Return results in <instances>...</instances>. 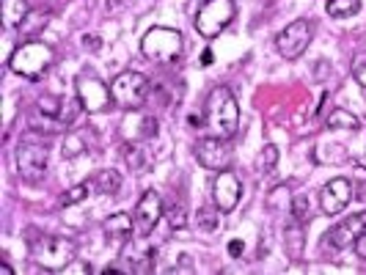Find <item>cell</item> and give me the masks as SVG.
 Instances as JSON below:
<instances>
[{"label": "cell", "mask_w": 366, "mask_h": 275, "mask_svg": "<svg viewBox=\"0 0 366 275\" xmlns=\"http://www.w3.org/2000/svg\"><path fill=\"white\" fill-rule=\"evenodd\" d=\"M303 248H306V231H303V223L292 220L287 229H284V251L292 261L303 259Z\"/></svg>", "instance_id": "17"}, {"label": "cell", "mask_w": 366, "mask_h": 275, "mask_svg": "<svg viewBox=\"0 0 366 275\" xmlns=\"http://www.w3.org/2000/svg\"><path fill=\"white\" fill-rule=\"evenodd\" d=\"M102 273H105V275H116V273H119V267H105Z\"/></svg>", "instance_id": "38"}, {"label": "cell", "mask_w": 366, "mask_h": 275, "mask_svg": "<svg viewBox=\"0 0 366 275\" xmlns=\"http://www.w3.org/2000/svg\"><path fill=\"white\" fill-rule=\"evenodd\" d=\"M237 17L234 0H204L196 11V31L204 39H215Z\"/></svg>", "instance_id": "6"}, {"label": "cell", "mask_w": 366, "mask_h": 275, "mask_svg": "<svg viewBox=\"0 0 366 275\" xmlns=\"http://www.w3.org/2000/svg\"><path fill=\"white\" fill-rule=\"evenodd\" d=\"M350 199H352V184H350L345 176H336V179H330V182L322 187V193H320V206H322L325 215H339V212H345V206L350 204Z\"/></svg>", "instance_id": "15"}, {"label": "cell", "mask_w": 366, "mask_h": 275, "mask_svg": "<svg viewBox=\"0 0 366 275\" xmlns=\"http://www.w3.org/2000/svg\"><path fill=\"white\" fill-rule=\"evenodd\" d=\"M124 163L135 171V174H144L152 165V154H149L147 144H127L124 146Z\"/></svg>", "instance_id": "20"}, {"label": "cell", "mask_w": 366, "mask_h": 275, "mask_svg": "<svg viewBox=\"0 0 366 275\" xmlns=\"http://www.w3.org/2000/svg\"><path fill=\"white\" fill-rule=\"evenodd\" d=\"M141 53L157 64H177L182 55V34L174 28H152L141 39Z\"/></svg>", "instance_id": "5"}, {"label": "cell", "mask_w": 366, "mask_h": 275, "mask_svg": "<svg viewBox=\"0 0 366 275\" xmlns=\"http://www.w3.org/2000/svg\"><path fill=\"white\" fill-rule=\"evenodd\" d=\"M36 108H39V113H44L47 119H53L55 124H61V110H64V99L61 96H41L36 102Z\"/></svg>", "instance_id": "25"}, {"label": "cell", "mask_w": 366, "mask_h": 275, "mask_svg": "<svg viewBox=\"0 0 366 275\" xmlns=\"http://www.w3.org/2000/svg\"><path fill=\"white\" fill-rule=\"evenodd\" d=\"M242 248H245V245H242V242H239V239H232V242H229V256H242Z\"/></svg>", "instance_id": "32"}, {"label": "cell", "mask_w": 366, "mask_h": 275, "mask_svg": "<svg viewBox=\"0 0 366 275\" xmlns=\"http://www.w3.org/2000/svg\"><path fill=\"white\" fill-rule=\"evenodd\" d=\"M83 149H86V144H83V138H80V135H66L61 151H64V157H77Z\"/></svg>", "instance_id": "30"}, {"label": "cell", "mask_w": 366, "mask_h": 275, "mask_svg": "<svg viewBox=\"0 0 366 275\" xmlns=\"http://www.w3.org/2000/svg\"><path fill=\"white\" fill-rule=\"evenodd\" d=\"M312 36H314L312 22H309V19H295V22H290V25L275 36V50H278L281 58H287V61H297L300 55L309 50Z\"/></svg>", "instance_id": "7"}, {"label": "cell", "mask_w": 366, "mask_h": 275, "mask_svg": "<svg viewBox=\"0 0 366 275\" xmlns=\"http://www.w3.org/2000/svg\"><path fill=\"white\" fill-rule=\"evenodd\" d=\"M275 163H278V149L273 144H264L257 154V171L259 174H273Z\"/></svg>", "instance_id": "26"}, {"label": "cell", "mask_w": 366, "mask_h": 275, "mask_svg": "<svg viewBox=\"0 0 366 275\" xmlns=\"http://www.w3.org/2000/svg\"><path fill=\"white\" fill-rule=\"evenodd\" d=\"M207 127L212 129V135L218 138H234L239 127V108L234 94L226 86L212 89L207 99Z\"/></svg>", "instance_id": "1"}, {"label": "cell", "mask_w": 366, "mask_h": 275, "mask_svg": "<svg viewBox=\"0 0 366 275\" xmlns=\"http://www.w3.org/2000/svg\"><path fill=\"white\" fill-rule=\"evenodd\" d=\"M202 64H204V66H209V64H212V50H204Z\"/></svg>", "instance_id": "36"}, {"label": "cell", "mask_w": 366, "mask_h": 275, "mask_svg": "<svg viewBox=\"0 0 366 275\" xmlns=\"http://www.w3.org/2000/svg\"><path fill=\"white\" fill-rule=\"evenodd\" d=\"M364 231H366V212H355V215L342 220L339 226H333L325 237H328L330 248H350V245H355V239L361 237Z\"/></svg>", "instance_id": "16"}, {"label": "cell", "mask_w": 366, "mask_h": 275, "mask_svg": "<svg viewBox=\"0 0 366 275\" xmlns=\"http://www.w3.org/2000/svg\"><path fill=\"white\" fill-rule=\"evenodd\" d=\"M165 220H168L171 229H184L187 226V206H184L182 199L179 201H171L165 206Z\"/></svg>", "instance_id": "24"}, {"label": "cell", "mask_w": 366, "mask_h": 275, "mask_svg": "<svg viewBox=\"0 0 366 275\" xmlns=\"http://www.w3.org/2000/svg\"><path fill=\"white\" fill-rule=\"evenodd\" d=\"M74 89H77V99H80V105H83L86 113H102V110H108V105L113 102L110 89L92 72L77 74Z\"/></svg>", "instance_id": "9"}, {"label": "cell", "mask_w": 366, "mask_h": 275, "mask_svg": "<svg viewBox=\"0 0 366 275\" xmlns=\"http://www.w3.org/2000/svg\"><path fill=\"white\" fill-rule=\"evenodd\" d=\"M154 256H157V251L152 248V242L147 237L132 239L122 251V261H124L129 273H152L154 270Z\"/></svg>", "instance_id": "14"}, {"label": "cell", "mask_w": 366, "mask_h": 275, "mask_svg": "<svg viewBox=\"0 0 366 275\" xmlns=\"http://www.w3.org/2000/svg\"><path fill=\"white\" fill-rule=\"evenodd\" d=\"M47 160H50V151L47 144H31V141H19L17 149V171L25 182L36 184L44 179L47 174Z\"/></svg>", "instance_id": "8"}, {"label": "cell", "mask_w": 366, "mask_h": 275, "mask_svg": "<svg viewBox=\"0 0 366 275\" xmlns=\"http://www.w3.org/2000/svg\"><path fill=\"white\" fill-rule=\"evenodd\" d=\"M149 80L141 72H122L116 74V80L110 83V94H113V105L122 110H138L144 108V102L149 99Z\"/></svg>", "instance_id": "4"}, {"label": "cell", "mask_w": 366, "mask_h": 275, "mask_svg": "<svg viewBox=\"0 0 366 275\" xmlns=\"http://www.w3.org/2000/svg\"><path fill=\"white\" fill-rule=\"evenodd\" d=\"M239 193H242V184H239L237 174L232 171H218V176L212 179V199L220 212H232L239 201Z\"/></svg>", "instance_id": "13"}, {"label": "cell", "mask_w": 366, "mask_h": 275, "mask_svg": "<svg viewBox=\"0 0 366 275\" xmlns=\"http://www.w3.org/2000/svg\"><path fill=\"white\" fill-rule=\"evenodd\" d=\"M355 254H358L361 259H366V231L358 239H355Z\"/></svg>", "instance_id": "33"}, {"label": "cell", "mask_w": 366, "mask_h": 275, "mask_svg": "<svg viewBox=\"0 0 366 275\" xmlns=\"http://www.w3.org/2000/svg\"><path fill=\"white\" fill-rule=\"evenodd\" d=\"M102 229H105L108 237L127 239L129 234H132V229H135V218H129L127 212H116V215H110V218L102 223Z\"/></svg>", "instance_id": "19"}, {"label": "cell", "mask_w": 366, "mask_h": 275, "mask_svg": "<svg viewBox=\"0 0 366 275\" xmlns=\"http://www.w3.org/2000/svg\"><path fill=\"white\" fill-rule=\"evenodd\" d=\"M122 135L127 144H147L157 135V119L141 113V108L127 110V116L122 121Z\"/></svg>", "instance_id": "12"}, {"label": "cell", "mask_w": 366, "mask_h": 275, "mask_svg": "<svg viewBox=\"0 0 366 275\" xmlns=\"http://www.w3.org/2000/svg\"><path fill=\"white\" fill-rule=\"evenodd\" d=\"M119 187H122V176H119V171H99L97 174V190L99 193H105V196H116L119 193Z\"/></svg>", "instance_id": "22"}, {"label": "cell", "mask_w": 366, "mask_h": 275, "mask_svg": "<svg viewBox=\"0 0 366 275\" xmlns=\"http://www.w3.org/2000/svg\"><path fill=\"white\" fill-rule=\"evenodd\" d=\"M53 61L55 53L50 44H44V41H25V44H19L17 50L11 53L9 66H11V72H17L25 80H39L41 74L53 66Z\"/></svg>", "instance_id": "2"}, {"label": "cell", "mask_w": 366, "mask_h": 275, "mask_svg": "<svg viewBox=\"0 0 366 275\" xmlns=\"http://www.w3.org/2000/svg\"><path fill=\"white\" fill-rule=\"evenodd\" d=\"M66 273H92V267H89V264H69V267H66Z\"/></svg>", "instance_id": "34"}, {"label": "cell", "mask_w": 366, "mask_h": 275, "mask_svg": "<svg viewBox=\"0 0 366 275\" xmlns=\"http://www.w3.org/2000/svg\"><path fill=\"white\" fill-rule=\"evenodd\" d=\"M77 245L69 237H39L31 242V259L44 270H66L74 261Z\"/></svg>", "instance_id": "3"}, {"label": "cell", "mask_w": 366, "mask_h": 275, "mask_svg": "<svg viewBox=\"0 0 366 275\" xmlns=\"http://www.w3.org/2000/svg\"><path fill=\"white\" fill-rule=\"evenodd\" d=\"M196 157L204 168L209 171H226L232 165V146H229V138H202L196 144Z\"/></svg>", "instance_id": "10"}, {"label": "cell", "mask_w": 366, "mask_h": 275, "mask_svg": "<svg viewBox=\"0 0 366 275\" xmlns=\"http://www.w3.org/2000/svg\"><path fill=\"white\" fill-rule=\"evenodd\" d=\"M89 199V184H74L72 190H66L61 196V206H74V204L86 201Z\"/></svg>", "instance_id": "29"}, {"label": "cell", "mask_w": 366, "mask_h": 275, "mask_svg": "<svg viewBox=\"0 0 366 275\" xmlns=\"http://www.w3.org/2000/svg\"><path fill=\"white\" fill-rule=\"evenodd\" d=\"M0 273H3V275H11V273H14V270H11V267H9L6 261H0Z\"/></svg>", "instance_id": "37"}, {"label": "cell", "mask_w": 366, "mask_h": 275, "mask_svg": "<svg viewBox=\"0 0 366 275\" xmlns=\"http://www.w3.org/2000/svg\"><path fill=\"white\" fill-rule=\"evenodd\" d=\"M218 220H220V209L215 206H202L199 212H196V223H199V229L202 231H215L218 229Z\"/></svg>", "instance_id": "27"}, {"label": "cell", "mask_w": 366, "mask_h": 275, "mask_svg": "<svg viewBox=\"0 0 366 275\" xmlns=\"http://www.w3.org/2000/svg\"><path fill=\"white\" fill-rule=\"evenodd\" d=\"M358 9H361V0H328V14L336 19L352 17L358 14Z\"/></svg>", "instance_id": "23"}, {"label": "cell", "mask_w": 366, "mask_h": 275, "mask_svg": "<svg viewBox=\"0 0 366 275\" xmlns=\"http://www.w3.org/2000/svg\"><path fill=\"white\" fill-rule=\"evenodd\" d=\"M328 127L333 129H358L361 127V121H358V116H352L350 110L345 108H336L328 113Z\"/></svg>", "instance_id": "21"}, {"label": "cell", "mask_w": 366, "mask_h": 275, "mask_svg": "<svg viewBox=\"0 0 366 275\" xmlns=\"http://www.w3.org/2000/svg\"><path fill=\"white\" fill-rule=\"evenodd\" d=\"M290 215H295V220H297V223H303V226H306V223L312 220V209H309V199H306L303 193H297V196H295V199H292V209H290Z\"/></svg>", "instance_id": "28"}, {"label": "cell", "mask_w": 366, "mask_h": 275, "mask_svg": "<svg viewBox=\"0 0 366 275\" xmlns=\"http://www.w3.org/2000/svg\"><path fill=\"white\" fill-rule=\"evenodd\" d=\"M352 77L361 83V89H366V53H361L352 61Z\"/></svg>", "instance_id": "31"}, {"label": "cell", "mask_w": 366, "mask_h": 275, "mask_svg": "<svg viewBox=\"0 0 366 275\" xmlns=\"http://www.w3.org/2000/svg\"><path fill=\"white\" fill-rule=\"evenodd\" d=\"M165 215L163 209V201H160V193H154V190H147L144 196H141V201L135 204V231L141 234V237H149L154 229H157V223L160 218Z\"/></svg>", "instance_id": "11"}, {"label": "cell", "mask_w": 366, "mask_h": 275, "mask_svg": "<svg viewBox=\"0 0 366 275\" xmlns=\"http://www.w3.org/2000/svg\"><path fill=\"white\" fill-rule=\"evenodd\" d=\"M0 11H3V25L6 28H19L31 14L25 0H0Z\"/></svg>", "instance_id": "18"}, {"label": "cell", "mask_w": 366, "mask_h": 275, "mask_svg": "<svg viewBox=\"0 0 366 275\" xmlns=\"http://www.w3.org/2000/svg\"><path fill=\"white\" fill-rule=\"evenodd\" d=\"M83 47H86V50H99V39L86 36V39H83Z\"/></svg>", "instance_id": "35"}]
</instances>
